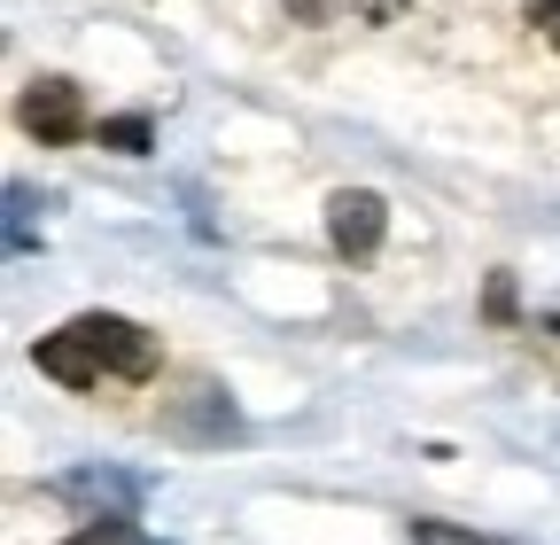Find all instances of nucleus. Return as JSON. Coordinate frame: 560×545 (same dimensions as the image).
Here are the masks:
<instances>
[{
	"label": "nucleus",
	"mask_w": 560,
	"mask_h": 545,
	"mask_svg": "<svg viewBox=\"0 0 560 545\" xmlns=\"http://www.w3.org/2000/svg\"><path fill=\"white\" fill-rule=\"evenodd\" d=\"M70 327H79L86 344H94V359H102L117 382H149L156 359H164V351H156V335L140 327V320H125V312H79Z\"/></svg>",
	"instance_id": "1"
},
{
	"label": "nucleus",
	"mask_w": 560,
	"mask_h": 545,
	"mask_svg": "<svg viewBox=\"0 0 560 545\" xmlns=\"http://www.w3.org/2000/svg\"><path fill=\"white\" fill-rule=\"evenodd\" d=\"M382 234H389V202H382L374 187H342V195L327 202V242H335L342 257H374Z\"/></svg>",
	"instance_id": "2"
},
{
	"label": "nucleus",
	"mask_w": 560,
	"mask_h": 545,
	"mask_svg": "<svg viewBox=\"0 0 560 545\" xmlns=\"http://www.w3.org/2000/svg\"><path fill=\"white\" fill-rule=\"evenodd\" d=\"M16 117H24V132H39V141H79L86 132V102H79L70 79H32Z\"/></svg>",
	"instance_id": "3"
},
{
	"label": "nucleus",
	"mask_w": 560,
	"mask_h": 545,
	"mask_svg": "<svg viewBox=\"0 0 560 545\" xmlns=\"http://www.w3.org/2000/svg\"><path fill=\"white\" fill-rule=\"evenodd\" d=\"M47 491L94 507V522H132V507H140V484H132V475H109V467H70V475H55Z\"/></svg>",
	"instance_id": "4"
},
{
	"label": "nucleus",
	"mask_w": 560,
	"mask_h": 545,
	"mask_svg": "<svg viewBox=\"0 0 560 545\" xmlns=\"http://www.w3.org/2000/svg\"><path fill=\"white\" fill-rule=\"evenodd\" d=\"M32 359H39V374H47V382H62V390H94V382L109 374L79 327H55V335H39V344H32Z\"/></svg>",
	"instance_id": "5"
},
{
	"label": "nucleus",
	"mask_w": 560,
	"mask_h": 545,
	"mask_svg": "<svg viewBox=\"0 0 560 545\" xmlns=\"http://www.w3.org/2000/svg\"><path fill=\"white\" fill-rule=\"evenodd\" d=\"M172 429H179V437H202V444H219V437H234L242 421H234V405L210 390V382H195V390L172 405Z\"/></svg>",
	"instance_id": "6"
},
{
	"label": "nucleus",
	"mask_w": 560,
	"mask_h": 545,
	"mask_svg": "<svg viewBox=\"0 0 560 545\" xmlns=\"http://www.w3.org/2000/svg\"><path fill=\"white\" fill-rule=\"evenodd\" d=\"M149 141H156L149 117H109L102 125V149H117V156H149Z\"/></svg>",
	"instance_id": "7"
},
{
	"label": "nucleus",
	"mask_w": 560,
	"mask_h": 545,
	"mask_svg": "<svg viewBox=\"0 0 560 545\" xmlns=\"http://www.w3.org/2000/svg\"><path fill=\"white\" fill-rule=\"evenodd\" d=\"M412 545H506V537H482V530H459V522H412Z\"/></svg>",
	"instance_id": "8"
},
{
	"label": "nucleus",
	"mask_w": 560,
	"mask_h": 545,
	"mask_svg": "<svg viewBox=\"0 0 560 545\" xmlns=\"http://www.w3.org/2000/svg\"><path fill=\"white\" fill-rule=\"evenodd\" d=\"M9 250L32 257V187H9Z\"/></svg>",
	"instance_id": "9"
},
{
	"label": "nucleus",
	"mask_w": 560,
	"mask_h": 545,
	"mask_svg": "<svg viewBox=\"0 0 560 545\" xmlns=\"http://www.w3.org/2000/svg\"><path fill=\"white\" fill-rule=\"evenodd\" d=\"M62 545H140V537H132V522H86L79 537H62Z\"/></svg>",
	"instance_id": "10"
},
{
	"label": "nucleus",
	"mask_w": 560,
	"mask_h": 545,
	"mask_svg": "<svg viewBox=\"0 0 560 545\" xmlns=\"http://www.w3.org/2000/svg\"><path fill=\"white\" fill-rule=\"evenodd\" d=\"M482 312L499 320V327L514 320V281H506V272H490V297H482Z\"/></svg>",
	"instance_id": "11"
},
{
	"label": "nucleus",
	"mask_w": 560,
	"mask_h": 545,
	"mask_svg": "<svg viewBox=\"0 0 560 545\" xmlns=\"http://www.w3.org/2000/svg\"><path fill=\"white\" fill-rule=\"evenodd\" d=\"M560 16V0H529V24H552Z\"/></svg>",
	"instance_id": "12"
},
{
	"label": "nucleus",
	"mask_w": 560,
	"mask_h": 545,
	"mask_svg": "<svg viewBox=\"0 0 560 545\" xmlns=\"http://www.w3.org/2000/svg\"><path fill=\"white\" fill-rule=\"evenodd\" d=\"M545 32H552V47H560V16H552V24H545Z\"/></svg>",
	"instance_id": "13"
},
{
	"label": "nucleus",
	"mask_w": 560,
	"mask_h": 545,
	"mask_svg": "<svg viewBox=\"0 0 560 545\" xmlns=\"http://www.w3.org/2000/svg\"><path fill=\"white\" fill-rule=\"evenodd\" d=\"M545 327H552V335H560V312H552V320H545Z\"/></svg>",
	"instance_id": "14"
}]
</instances>
